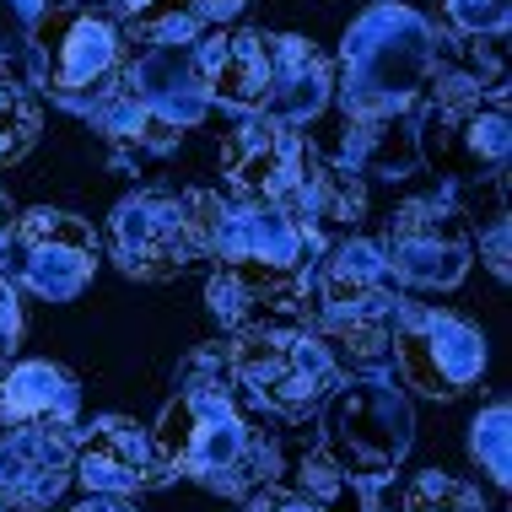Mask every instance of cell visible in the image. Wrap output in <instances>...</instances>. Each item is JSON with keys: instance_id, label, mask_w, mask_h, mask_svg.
<instances>
[{"instance_id": "obj_32", "label": "cell", "mask_w": 512, "mask_h": 512, "mask_svg": "<svg viewBox=\"0 0 512 512\" xmlns=\"http://www.w3.org/2000/svg\"><path fill=\"white\" fill-rule=\"evenodd\" d=\"M394 6H410V11H421V17H426V6H432V0H394Z\"/></svg>"}, {"instance_id": "obj_12", "label": "cell", "mask_w": 512, "mask_h": 512, "mask_svg": "<svg viewBox=\"0 0 512 512\" xmlns=\"http://www.w3.org/2000/svg\"><path fill=\"white\" fill-rule=\"evenodd\" d=\"M313 151L292 135V124L270 119V114H248L238 130L221 141V168H227L232 189L254 200H281L292 205L302 178H308Z\"/></svg>"}, {"instance_id": "obj_1", "label": "cell", "mask_w": 512, "mask_h": 512, "mask_svg": "<svg viewBox=\"0 0 512 512\" xmlns=\"http://www.w3.org/2000/svg\"><path fill=\"white\" fill-rule=\"evenodd\" d=\"M340 65L345 119H394L437 71V27L421 11L378 0L345 27Z\"/></svg>"}, {"instance_id": "obj_22", "label": "cell", "mask_w": 512, "mask_h": 512, "mask_svg": "<svg viewBox=\"0 0 512 512\" xmlns=\"http://www.w3.org/2000/svg\"><path fill=\"white\" fill-rule=\"evenodd\" d=\"M33 135H38V114H33V103L22 98L17 81L0 71V168H6V162H17L22 151L33 146Z\"/></svg>"}, {"instance_id": "obj_13", "label": "cell", "mask_w": 512, "mask_h": 512, "mask_svg": "<svg viewBox=\"0 0 512 512\" xmlns=\"http://www.w3.org/2000/svg\"><path fill=\"white\" fill-rule=\"evenodd\" d=\"M76 469L71 426H11L0 437V502L22 512H44L65 496Z\"/></svg>"}, {"instance_id": "obj_21", "label": "cell", "mask_w": 512, "mask_h": 512, "mask_svg": "<svg viewBox=\"0 0 512 512\" xmlns=\"http://www.w3.org/2000/svg\"><path fill=\"white\" fill-rule=\"evenodd\" d=\"M405 512H486V507H480V491L464 486L459 475L426 469V475H415L405 486Z\"/></svg>"}, {"instance_id": "obj_26", "label": "cell", "mask_w": 512, "mask_h": 512, "mask_svg": "<svg viewBox=\"0 0 512 512\" xmlns=\"http://www.w3.org/2000/svg\"><path fill=\"white\" fill-rule=\"evenodd\" d=\"M98 124L114 135V141H146V130H151V124H162V119H151L130 92H114L108 103H98Z\"/></svg>"}, {"instance_id": "obj_7", "label": "cell", "mask_w": 512, "mask_h": 512, "mask_svg": "<svg viewBox=\"0 0 512 512\" xmlns=\"http://www.w3.org/2000/svg\"><path fill=\"white\" fill-rule=\"evenodd\" d=\"M38 71L60 98H87L114 81L119 71V22L98 0H71V6H44L33 27Z\"/></svg>"}, {"instance_id": "obj_3", "label": "cell", "mask_w": 512, "mask_h": 512, "mask_svg": "<svg viewBox=\"0 0 512 512\" xmlns=\"http://www.w3.org/2000/svg\"><path fill=\"white\" fill-rule=\"evenodd\" d=\"M410 394L405 383L383 378V372H362L351 383L329 389V410H324V453L335 459L345 475L378 480L410 453Z\"/></svg>"}, {"instance_id": "obj_31", "label": "cell", "mask_w": 512, "mask_h": 512, "mask_svg": "<svg viewBox=\"0 0 512 512\" xmlns=\"http://www.w3.org/2000/svg\"><path fill=\"white\" fill-rule=\"evenodd\" d=\"M71 512H135L124 496H87L81 507H71Z\"/></svg>"}, {"instance_id": "obj_30", "label": "cell", "mask_w": 512, "mask_h": 512, "mask_svg": "<svg viewBox=\"0 0 512 512\" xmlns=\"http://www.w3.org/2000/svg\"><path fill=\"white\" fill-rule=\"evenodd\" d=\"M114 6L124 11V17H135V22H151L162 6H173V0H114ZM178 17H184V11H178Z\"/></svg>"}, {"instance_id": "obj_33", "label": "cell", "mask_w": 512, "mask_h": 512, "mask_svg": "<svg viewBox=\"0 0 512 512\" xmlns=\"http://www.w3.org/2000/svg\"><path fill=\"white\" fill-rule=\"evenodd\" d=\"M0 248H6V195H0Z\"/></svg>"}, {"instance_id": "obj_25", "label": "cell", "mask_w": 512, "mask_h": 512, "mask_svg": "<svg viewBox=\"0 0 512 512\" xmlns=\"http://www.w3.org/2000/svg\"><path fill=\"white\" fill-rule=\"evenodd\" d=\"M205 302H211V313L221 324H248V308L259 302V292L248 281H238L232 270H221V275H211V286H205Z\"/></svg>"}, {"instance_id": "obj_15", "label": "cell", "mask_w": 512, "mask_h": 512, "mask_svg": "<svg viewBox=\"0 0 512 512\" xmlns=\"http://www.w3.org/2000/svg\"><path fill=\"white\" fill-rule=\"evenodd\" d=\"M168 475L151 432H141L135 421H103L92 437L76 442V469L71 480L87 486V496H135L151 491Z\"/></svg>"}, {"instance_id": "obj_28", "label": "cell", "mask_w": 512, "mask_h": 512, "mask_svg": "<svg viewBox=\"0 0 512 512\" xmlns=\"http://www.w3.org/2000/svg\"><path fill=\"white\" fill-rule=\"evenodd\" d=\"M243 512H324L313 502V496H297V491H281V486H265V491H254L248 496V507Z\"/></svg>"}, {"instance_id": "obj_23", "label": "cell", "mask_w": 512, "mask_h": 512, "mask_svg": "<svg viewBox=\"0 0 512 512\" xmlns=\"http://www.w3.org/2000/svg\"><path fill=\"white\" fill-rule=\"evenodd\" d=\"M49 0H0V60H22L33 49V27Z\"/></svg>"}, {"instance_id": "obj_24", "label": "cell", "mask_w": 512, "mask_h": 512, "mask_svg": "<svg viewBox=\"0 0 512 512\" xmlns=\"http://www.w3.org/2000/svg\"><path fill=\"white\" fill-rule=\"evenodd\" d=\"M442 11L464 38H496L507 27V0H442Z\"/></svg>"}, {"instance_id": "obj_14", "label": "cell", "mask_w": 512, "mask_h": 512, "mask_svg": "<svg viewBox=\"0 0 512 512\" xmlns=\"http://www.w3.org/2000/svg\"><path fill=\"white\" fill-rule=\"evenodd\" d=\"M437 200L426 205H405V211L394 216V232H389V248H383V265L389 275H399L405 286H437V292H448V286L464 281L469 270V243L453 232V221H442Z\"/></svg>"}, {"instance_id": "obj_9", "label": "cell", "mask_w": 512, "mask_h": 512, "mask_svg": "<svg viewBox=\"0 0 512 512\" xmlns=\"http://www.w3.org/2000/svg\"><path fill=\"white\" fill-rule=\"evenodd\" d=\"M6 243L17 248V270L27 292L44 302H76L98 275V232H92V221L71 211L38 205L17 221V232H6Z\"/></svg>"}, {"instance_id": "obj_11", "label": "cell", "mask_w": 512, "mask_h": 512, "mask_svg": "<svg viewBox=\"0 0 512 512\" xmlns=\"http://www.w3.org/2000/svg\"><path fill=\"white\" fill-rule=\"evenodd\" d=\"M114 254L119 265L135 275V281H168L200 259L195 243V216H189L184 195H162V189H146V195L119 200L114 211Z\"/></svg>"}, {"instance_id": "obj_29", "label": "cell", "mask_w": 512, "mask_h": 512, "mask_svg": "<svg viewBox=\"0 0 512 512\" xmlns=\"http://www.w3.org/2000/svg\"><path fill=\"white\" fill-rule=\"evenodd\" d=\"M480 259L491 265V275H507V216H491V227L480 232Z\"/></svg>"}, {"instance_id": "obj_17", "label": "cell", "mask_w": 512, "mask_h": 512, "mask_svg": "<svg viewBox=\"0 0 512 512\" xmlns=\"http://www.w3.org/2000/svg\"><path fill=\"white\" fill-rule=\"evenodd\" d=\"M329 98H335V71H329L324 49L297 33L270 38V98L259 114L281 124H308L329 108Z\"/></svg>"}, {"instance_id": "obj_5", "label": "cell", "mask_w": 512, "mask_h": 512, "mask_svg": "<svg viewBox=\"0 0 512 512\" xmlns=\"http://www.w3.org/2000/svg\"><path fill=\"white\" fill-rule=\"evenodd\" d=\"M232 378L259 399L270 415H302L340 383L335 351L318 335L292 324H243L232 345Z\"/></svg>"}, {"instance_id": "obj_34", "label": "cell", "mask_w": 512, "mask_h": 512, "mask_svg": "<svg viewBox=\"0 0 512 512\" xmlns=\"http://www.w3.org/2000/svg\"><path fill=\"white\" fill-rule=\"evenodd\" d=\"M0 512H6V502H0Z\"/></svg>"}, {"instance_id": "obj_4", "label": "cell", "mask_w": 512, "mask_h": 512, "mask_svg": "<svg viewBox=\"0 0 512 512\" xmlns=\"http://www.w3.org/2000/svg\"><path fill=\"white\" fill-rule=\"evenodd\" d=\"M318 313L329 335L351 351L356 367H378L394 345V292L383 248L367 238H345L329 248L318 270Z\"/></svg>"}, {"instance_id": "obj_20", "label": "cell", "mask_w": 512, "mask_h": 512, "mask_svg": "<svg viewBox=\"0 0 512 512\" xmlns=\"http://www.w3.org/2000/svg\"><path fill=\"white\" fill-rule=\"evenodd\" d=\"M469 459L480 464V475L491 486H507L512 480V410H507V399H491L469 421Z\"/></svg>"}, {"instance_id": "obj_6", "label": "cell", "mask_w": 512, "mask_h": 512, "mask_svg": "<svg viewBox=\"0 0 512 512\" xmlns=\"http://www.w3.org/2000/svg\"><path fill=\"white\" fill-rule=\"evenodd\" d=\"M151 442H157L168 469L195 475L205 486H221V480H232L248 464V426L238 405L221 394V383H195V389L178 394L162 410Z\"/></svg>"}, {"instance_id": "obj_27", "label": "cell", "mask_w": 512, "mask_h": 512, "mask_svg": "<svg viewBox=\"0 0 512 512\" xmlns=\"http://www.w3.org/2000/svg\"><path fill=\"white\" fill-rule=\"evenodd\" d=\"M17 340H22V302H17V286L0 270V362L17 351Z\"/></svg>"}, {"instance_id": "obj_16", "label": "cell", "mask_w": 512, "mask_h": 512, "mask_svg": "<svg viewBox=\"0 0 512 512\" xmlns=\"http://www.w3.org/2000/svg\"><path fill=\"white\" fill-rule=\"evenodd\" d=\"M415 146H421L437 168H448L459 178L502 173L507 168V114H502V103H491V108H480V103L432 108Z\"/></svg>"}, {"instance_id": "obj_19", "label": "cell", "mask_w": 512, "mask_h": 512, "mask_svg": "<svg viewBox=\"0 0 512 512\" xmlns=\"http://www.w3.org/2000/svg\"><path fill=\"white\" fill-rule=\"evenodd\" d=\"M76 410L81 394L71 372H60L54 362H17L0 383V426H71Z\"/></svg>"}, {"instance_id": "obj_10", "label": "cell", "mask_w": 512, "mask_h": 512, "mask_svg": "<svg viewBox=\"0 0 512 512\" xmlns=\"http://www.w3.org/2000/svg\"><path fill=\"white\" fill-rule=\"evenodd\" d=\"M389 351L399 356L405 389L432 399H459L486 372V335L459 313H405Z\"/></svg>"}, {"instance_id": "obj_2", "label": "cell", "mask_w": 512, "mask_h": 512, "mask_svg": "<svg viewBox=\"0 0 512 512\" xmlns=\"http://www.w3.org/2000/svg\"><path fill=\"white\" fill-rule=\"evenodd\" d=\"M184 200H189V216H195L200 254H211L221 270L248 281L259 297H275V286H286L302 270L308 232L281 200L243 195L227 205L221 195H205V189H195Z\"/></svg>"}, {"instance_id": "obj_8", "label": "cell", "mask_w": 512, "mask_h": 512, "mask_svg": "<svg viewBox=\"0 0 512 512\" xmlns=\"http://www.w3.org/2000/svg\"><path fill=\"white\" fill-rule=\"evenodd\" d=\"M124 92L146 108L151 119H162L168 130H195L211 108L200 71V38L195 17H168L157 22V38L135 54V65L124 71Z\"/></svg>"}, {"instance_id": "obj_18", "label": "cell", "mask_w": 512, "mask_h": 512, "mask_svg": "<svg viewBox=\"0 0 512 512\" xmlns=\"http://www.w3.org/2000/svg\"><path fill=\"white\" fill-rule=\"evenodd\" d=\"M200 71L211 103L259 114L270 98V38L265 33H216L200 38Z\"/></svg>"}]
</instances>
